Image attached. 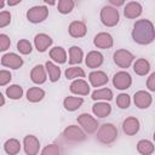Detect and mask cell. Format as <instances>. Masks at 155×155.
I'll return each instance as SVG.
<instances>
[{"mask_svg":"<svg viewBox=\"0 0 155 155\" xmlns=\"http://www.w3.org/2000/svg\"><path fill=\"white\" fill-rule=\"evenodd\" d=\"M50 57H51V59L53 62H56L58 64H64L67 62V52L61 46L52 47L50 50Z\"/></svg>","mask_w":155,"mask_h":155,"instance_id":"23","label":"cell"},{"mask_svg":"<svg viewBox=\"0 0 155 155\" xmlns=\"http://www.w3.org/2000/svg\"><path fill=\"white\" fill-rule=\"evenodd\" d=\"M4 6H5V0H1V2H0V8L2 10V8H4Z\"/></svg>","mask_w":155,"mask_h":155,"instance_id":"45","label":"cell"},{"mask_svg":"<svg viewBox=\"0 0 155 155\" xmlns=\"http://www.w3.org/2000/svg\"><path fill=\"white\" fill-rule=\"evenodd\" d=\"M84 58V52L79 46H71L69 48V64L74 65V64H80L82 62Z\"/></svg>","mask_w":155,"mask_h":155,"instance_id":"29","label":"cell"},{"mask_svg":"<svg viewBox=\"0 0 155 155\" xmlns=\"http://www.w3.org/2000/svg\"><path fill=\"white\" fill-rule=\"evenodd\" d=\"M103 61L104 57L99 51H90L85 58V64L87 65V68L96 69L103 64Z\"/></svg>","mask_w":155,"mask_h":155,"instance_id":"19","label":"cell"},{"mask_svg":"<svg viewBox=\"0 0 155 155\" xmlns=\"http://www.w3.org/2000/svg\"><path fill=\"white\" fill-rule=\"evenodd\" d=\"M17 50H18V52L22 53V54H29V53H31L33 47H31V44H30L29 40H27V39H21V40H18V42H17Z\"/></svg>","mask_w":155,"mask_h":155,"instance_id":"34","label":"cell"},{"mask_svg":"<svg viewBox=\"0 0 155 155\" xmlns=\"http://www.w3.org/2000/svg\"><path fill=\"white\" fill-rule=\"evenodd\" d=\"M53 40L50 35L45 34V33H40V34H36L35 38H34V46L35 48L38 50V52H45L47 51V48L52 45Z\"/></svg>","mask_w":155,"mask_h":155,"instance_id":"15","label":"cell"},{"mask_svg":"<svg viewBox=\"0 0 155 155\" xmlns=\"http://www.w3.org/2000/svg\"><path fill=\"white\" fill-rule=\"evenodd\" d=\"M45 97V91L40 87H30L27 91V99L30 103H38Z\"/></svg>","mask_w":155,"mask_h":155,"instance_id":"28","label":"cell"},{"mask_svg":"<svg viewBox=\"0 0 155 155\" xmlns=\"http://www.w3.org/2000/svg\"><path fill=\"white\" fill-rule=\"evenodd\" d=\"M114 7H120V6H122L124 4H125V0H108Z\"/></svg>","mask_w":155,"mask_h":155,"instance_id":"41","label":"cell"},{"mask_svg":"<svg viewBox=\"0 0 155 155\" xmlns=\"http://www.w3.org/2000/svg\"><path fill=\"white\" fill-rule=\"evenodd\" d=\"M113 85L116 90H120V91H124V90H127L131 87L132 85V78L131 75L125 71V70H121V71H117L114 74L113 76Z\"/></svg>","mask_w":155,"mask_h":155,"instance_id":"8","label":"cell"},{"mask_svg":"<svg viewBox=\"0 0 155 155\" xmlns=\"http://www.w3.org/2000/svg\"><path fill=\"white\" fill-rule=\"evenodd\" d=\"M4 150L7 155H17L21 151V143L16 138H10L4 143Z\"/></svg>","mask_w":155,"mask_h":155,"instance_id":"27","label":"cell"},{"mask_svg":"<svg viewBox=\"0 0 155 155\" xmlns=\"http://www.w3.org/2000/svg\"><path fill=\"white\" fill-rule=\"evenodd\" d=\"M11 79H12V75L8 70H5V69L0 70V86L7 85L11 81Z\"/></svg>","mask_w":155,"mask_h":155,"instance_id":"38","label":"cell"},{"mask_svg":"<svg viewBox=\"0 0 155 155\" xmlns=\"http://www.w3.org/2000/svg\"><path fill=\"white\" fill-rule=\"evenodd\" d=\"M61 148L59 145L57 144H50V145H46L42 150H41V154L42 155H58L61 154Z\"/></svg>","mask_w":155,"mask_h":155,"instance_id":"36","label":"cell"},{"mask_svg":"<svg viewBox=\"0 0 155 155\" xmlns=\"http://www.w3.org/2000/svg\"><path fill=\"white\" fill-rule=\"evenodd\" d=\"M45 4H47V5H50V6H53L54 4H56V0H42Z\"/></svg>","mask_w":155,"mask_h":155,"instance_id":"43","label":"cell"},{"mask_svg":"<svg viewBox=\"0 0 155 155\" xmlns=\"http://www.w3.org/2000/svg\"><path fill=\"white\" fill-rule=\"evenodd\" d=\"M99 17H101V22L105 27H115L120 19L119 11L114 6H104L101 10Z\"/></svg>","mask_w":155,"mask_h":155,"instance_id":"4","label":"cell"},{"mask_svg":"<svg viewBox=\"0 0 155 155\" xmlns=\"http://www.w3.org/2000/svg\"><path fill=\"white\" fill-rule=\"evenodd\" d=\"M64 75L68 80H74L76 78H85V71L80 67H70L65 69Z\"/></svg>","mask_w":155,"mask_h":155,"instance_id":"33","label":"cell"},{"mask_svg":"<svg viewBox=\"0 0 155 155\" xmlns=\"http://www.w3.org/2000/svg\"><path fill=\"white\" fill-rule=\"evenodd\" d=\"M93 44L97 48H102V50H107V48H110L113 45H114V39L113 36L109 34V33H105V31H102V33H98L94 39H93Z\"/></svg>","mask_w":155,"mask_h":155,"instance_id":"14","label":"cell"},{"mask_svg":"<svg viewBox=\"0 0 155 155\" xmlns=\"http://www.w3.org/2000/svg\"><path fill=\"white\" fill-rule=\"evenodd\" d=\"M116 105L120 109H127L131 105V97L127 93H120L116 96Z\"/></svg>","mask_w":155,"mask_h":155,"instance_id":"35","label":"cell"},{"mask_svg":"<svg viewBox=\"0 0 155 155\" xmlns=\"http://www.w3.org/2000/svg\"><path fill=\"white\" fill-rule=\"evenodd\" d=\"M88 81H90L91 86H93V87H101V86H104V85L108 84L109 78L102 70H93V71H91L88 74Z\"/></svg>","mask_w":155,"mask_h":155,"instance_id":"16","label":"cell"},{"mask_svg":"<svg viewBox=\"0 0 155 155\" xmlns=\"http://www.w3.org/2000/svg\"><path fill=\"white\" fill-rule=\"evenodd\" d=\"M132 39L138 45H149L155 40V27L149 19H138L132 29Z\"/></svg>","mask_w":155,"mask_h":155,"instance_id":"1","label":"cell"},{"mask_svg":"<svg viewBox=\"0 0 155 155\" xmlns=\"http://www.w3.org/2000/svg\"><path fill=\"white\" fill-rule=\"evenodd\" d=\"M47 16H48V8L45 5L33 6L27 11V19L34 24L44 22L47 18Z\"/></svg>","mask_w":155,"mask_h":155,"instance_id":"6","label":"cell"},{"mask_svg":"<svg viewBox=\"0 0 155 155\" xmlns=\"http://www.w3.org/2000/svg\"><path fill=\"white\" fill-rule=\"evenodd\" d=\"M45 67H46V70L48 74V80L51 82H57L61 78V68L51 61H47L45 63Z\"/></svg>","mask_w":155,"mask_h":155,"instance_id":"25","label":"cell"},{"mask_svg":"<svg viewBox=\"0 0 155 155\" xmlns=\"http://www.w3.org/2000/svg\"><path fill=\"white\" fill-rule=\"evenodd\" d=\"M23 147L27 155H36L40 150V142L35 136L28 134L23 138Z\"/></svg>","mask_w":155,"mask_h":155,"instance_id":"11","label":"cell"},{"mask_svg":"<svg viewBox=\"0 0 155 155\" xmlns=\"http://www.w3.org/2000/svg\"><path fill=\"white\" fill-rule=\"evenodd\" d=\"M119 133H117V128L115 125L113 124H103L102 126H99V128L97 130V134L96 138L99 143L102 144H111L116 140Z\"/></svg>","mask_w":155,"mask_h":155,"instance_id":"2","label":"cell"},{"mask_svg":"<svg viewBox=\"0 0 155 155\" xmlns=\"http://www.w3.org/2000/svg\"><path fill=\"white\" fill-rule=\"evenodd\" d=\"M1 65L16 70V69H19L23 65V58L19 54L13 53V52L5 53L1 57Z\"/></svg>","mask_w":155,"mask_h":155,"instance_id":"9","label":"cell"},{"mask_svg":"<svg viewBox=\"0 0 155 155\" xmlns=\"http://www.w3.org/2000/svg\"><path fill=\"white\" fill-rule=\"evenodd\" d=\"M69 90L71 93L74 94H79V96H87L90 93V85L84 80V79H76L74 80L70 86Z\"/></svg>","mask_w":155,"mask_h":155,"instance_id":"17","label":"cell"},{"mask_svg":"<svg viewBox=\"0 0 155 155\" xmlns=\"http://www.w3.org/2000/svg\"><path fill=\"white\" fill-rule=\"evenodd\" d=\"M153 139H154V142H155V132H154V134H153Z\"/></svg>","mask_w":155,"mask_h":155,"instance_id":"46","label":"cell"},{"mask_svg":"<svg viewBox=\"0 0 155 155\" xmlns=\"http://www.w3.org/2000/svg\"><path fill=\"white\" fill-rule=\"evenodd\" d=\"M62 136L67 142H71V143H80L86 139V132L82 130L81 126H76V125L67 126Z\"/></svg>","mask_w":155,"mask_h":155,"instance_id":"3","label":"cell"},{"mask_svg":"<svg viewBox=\"0 0 155 155\" xmlns=\"http://www.w3.org/2000/svg\"><path fill=\"white\" fill-rule=\"evenodd\" d=\"M21 1H22V0H7V5H8V6H16V5H18Z\"/></svg>","mask_w":155,"mask_h":155,"instance_id":"42","label":"cell"},{"mask_svg":"<svg viewBox=\"0 0 155 155\" xmlns=\"http://www.w3.org/2000/svg\"><path fill=\"white\" fill-rule=\"evenodd\" d=\"M74 6H75L74 0H58L57 10L62 15H68L74 10Z\"/></svg>","mask_w":155,"mask_h":155,"instance_id":"32","label":"cell"},{"mask_svg":"<svg viewBox=\"0 0 155 155\" xmlns=\"http://www.w3.org/2000/svg\"><path fill=\"white\" fill-rule=\"evenodd\" d=\"M133 102H134V105L139 109H147L151 105V102H153V97L149 92L147 91H137L133 96Z\"/></svg>","mask_w":155,"mask_h":155,"instance_id":"10","label":"cell"},{"mask_svg":"<svg viewBox=\"0 0 155 155\" xmlns=\"http://www.w3.org/2000/svg\"><path fill=\"white\" fill-rule=\"evenodd\" d=\"M68 33L71 38H75V39L84 38L87 33L86 23L82 21H73L68 27Z\"/></svg>","mask_w":155,"mask_h":155,"instance_id":"13","label":"cell"},{"mask_svg":"<svg viewBox=\"0 0 155 155\" xmlns=\"http://www.w3.org/2000/svg\"><path fill=\"white\" fill-rule=\"evenodd\" d=\"M78 124H79V125L82 127V130H84L86 133H88V134L96 133L97 130L99 128L98 121H97L93 116H91L90 114H87V113H82V114H80V115L78 116Z\"/></svg>","mask_w":155,"mask_h":155,"instance_id":"7","label":"cell"},{"mask_svg":"<svg viewBox=\"0 0 155 155\" xmlns=\"http://www.w3.org/2000/svg\"><path fill=\"white\" fill-rule=\"evenodd\" d=\"M113 91L108 87H104V88H99V90H96L92 92L91 94V98L97 102V101H111L113 99Z\"/></svg>","mask_w":155,"mask_h":155,"instance_id":"26","label":"cell"},{"mask_svg":"<svg viewBox=\"0 0 155 155\" xmlns=\"http://www.w3.org/2000/svg\"><path fill=\"white\" fill-rule=\"evenodd\" d=\"M6 96L10 98V99H13V101H17V99H21L22 96H23V87L19 86V85H10L7 88H6Z\"/></svg>","mask_w":155,"mask_h":155,"instance_id":"31","label":"cell"},{"mask_svg":"<svg viewBox=\"0 0 155 155\" xmlns=\"http://www.w3.org/2000/svg\"><path fill=\"white\" fill-rule=\"evenodd\" d=\"M140 128V122L134 116H128L122 121V131L127 136H134Z\"/></svg>","mask_w":155,"mask_h":155,"instance_id":"12","label":"cell"},{"mask_svg":"<svg viewBox=\"0 0 155 155\" xmlns=\"http://www.w3.org/2000/svg\"><path fill=\"white\" fill-rule=\"evenodd\" d=\"M143 12V7L138 1H131L128 4H126L125 8H124V15L126 18L128 19H134L137 17H139Z\"/></svg>","mask_w":155,"mask_h":155,"instance_id":"18","label":"cell"},{"mask_svg":"<svg viewBox=\"0 0 155 155\" xmlns=\"http://www.w3.org/2000/svg\"><path fill=\"white\" fill-rule=\"evenodd\" d=\"M46 67L41 65V64H38L35 65L31 71H30V80L36 84V85H41L44 82H46L47 80V75H46Z\"/></svg>","mask_w":155,"mask_h":155,"instance_id":"20","label":"cell"},{"mask_svg":"<svg viewBox=\"0 0 155 155\" xmlns=\"http://www.w3.org/2000/svg\"><path fill=\"white\" fill-rule=\"evenodd\" d=\"M11 45V40L6 34H0V51L4 52L7 48H10Z\"/></svg>","mask_w":155,"mask_h":155,"instance_id":"39","label":"cell"},{"mask_svg":"<svg viewBox=\"0 0 155 155\" xmlns=\"http://www.w3.org/2000/svg\"><path fill=\"white\" fill-rule=\"evenodd\" d=\"M149 70H150V63L145 58H138L133 63V71L139 76L147 75Z\"/></svg>","mask_w":155,"mask_h":155,"instance_id":"24","label":"cell"},{"mask_svg":"<svg viewBox=\"0 0 155 155\" xmlns=\"http://www.w3.org/2000/svg\"><path fill=\"white\" fill-rule=\"evenodd\" d=\"M11 22V13L8 11H1L0 12V28H5Z\"/></svg>","mask_w":155,"mask_h":155,"instance_id":"37","label":"cell"},{"mask_svg":"<svg viewBox=\"0 0 155 155\" xmlns=\"http://www.w3.org/2000/svg\"><path fill=\"white\" fill-rule=\"evenodd\" d=\"M84 104V98L82 97H74V96H68L63 101V107L68 111H75L78 110L81 105Z\"/></svg>","mask_w":155,"mask_h":155,"instance_id":"22","label":"cell"},{"mask_svg":"<svg viewBox=\"0 0 155 155\" xmlns=\"http://www.w3.org/2000/svg\"><path fill=\"white\" fill-rule=\"evenodd\" d=\"M92 113L97 117H107L111 113V105L107 103V101H97L92 105Z\"/></svg>","mask_w":155,"mask_h":155,"instance_id":"21","label":"cell"},{"mask_svg":"<svg viewBox=\"0 0 155 155\" xmlns=\"http://www.w3.org/2000/svg\"><path fill=\"white\" fill-rule=\"evenodd\" d=\"M154 150H155L154 144L148 139H140L137 143V151L142 155H150L154 153Z\"/></svg>","mask_w":155,"mask_h":155,"instance_id":"30","label":"cell"},{"mask_svg":"<svg viewBox=\"0 0 155 155\" xmlns=\"http://www.w3.org/2000/svg\"><path fill=\"white\" fill-rule=\"evenodd\" d=\"M133 59H134V56L132 52H130L128 50H125V48H120V50H116L113 54V61L114 63L119 67V68H122V69H127L131 67V64L133 63Z\"/></svg>","mask_w":155,"mask_h":155,"instance_id":"5","label":"cell"},{"mask_svg":"<svg viewBox=\"0 0 155 155\" xmlns=\"http://www.w3.org/2000/svg\"><path fill=\"white\" fill-rule=\"evenodd\" d=\"M0 98H1V105H5V97L2 93H0Z\"/></svg>","mask_w":155,"mask_h":155,"instance_id":"44","label":"cell"},{"mask_svg":"<svg viewBox=\"0 0 155 155\" xmlns=\"http://www.w3.org/2000/svg\"><path fill=\"white\" fill-rule=\"evenodd\" d=\"M147 88L151 92H155V71L151 73L147 80Z\"/></svg>","mask_w":155,"mask_h":155,"instance_id":"40","label":"cell"}]
</instances>
